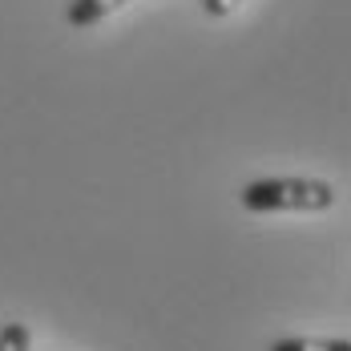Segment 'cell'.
I'll use <instances>...</instances> for the list:
<instances>
[{"label":"cell","mask_w":351,"mask_h":351,"mask_svg":"<svg viewBox=\"0 0 351 351\" xmlns=\"http://www.w3.org/2000/svg\"><path fill=\"white\" fill-rule=\"evenodd\" d=\"M130 0H73L69 12H65V21H69L73 29H89V25H97V21H106L109 12H117V8H125Z\"/></svg>","instance_id":"obj_2"},{"label":"cell","mask_w":351,"mask_h":351,"mask_svg":"<svg viewBox=\"0 0 351 351\" xmlns=\"http://www.w3.org/2000/svg\"><path fill=\"white\" fill-rule=\"evenodd\" d=\"M267 351H351L343 335H287V339H271Z\"/></svg>","instance_id":"obj_3"},{"label":"cell","mask_w":351,"mask_h":351,"mask_svg":"<svg viewBox=\"0 0 351 351\" xmlns=\"http://www.w3.org/2000/svg\"><path fill=\"white\" fill-rule=\"evenodd\" d=\"M250 214H323L335 206V186L323 178H258L239 194Z\"/></svg>","instance_id":"obj_1"},{"label":"cell","mask_w":351,"mask_h":351,"mask_svg":"<svg viewBox=\"0 0 351 351\" xmlns=\"http://www.w3.org/2000/svg\"><path fill=\"white\" fill-rule=\"evenodd\" d=\"M29 348H33L29 323H4L0 327V351H29Z\"/></svg>","instance_id":"obj_4"},{"label":"cell","mask_w":351,"mask_h":351,"mask_svg":"<svg viewBox=\"0 0 351 351\" xmlns=\"http://www.w3.org/2000/svg\"><path fill=\"white\" fill-rule=\"evenodd\" d=\"M239 4H243V0H202V12L222 21V16H230V12H234Z\"/></svg>","instance_id":"obj_5"}]
</instances>
